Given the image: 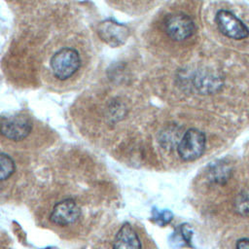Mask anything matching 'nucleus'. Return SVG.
Returning <instances> with one entry per match:
<instances>
[{
  "label": "nucleus",
  "instance_id": "nucleus-2",
  "mask_svg": "<svg viewBox=\"0 0 249 249\" xmlns=\"http://www.w3.org/2000/svg\"><path fill=\"white\" fill-rule=\"evenodd\" d=\"M205 135L196 128L189 129L180 140L178 154L185 161L197 160L204 152Z\"/></svg>",
  "mask_w": 249,
  "mask_h": 249
},
{
  "label": "nucleus",
  "instance_id": "nucleus-5",
  "mask_svg": "<svg viewBox=\"0 0 249 249\" xmlns=\"http://www.w3.org/2000/svg\"><path fill=\"white\" fill-rule=\"evenodd\" d=\"M32 124L30 120L21 115L6 118L0 123V132L8 139L18 141L24 139L31 131Z\"/></svg>",
  "mask_w": 249,
  "mask_h": 249
},
{
  "label": "nucleus",
  "instance_id": "nucleus-3",
  "mask_svg": "<svg viewBox=\"0 0 249 249\" xmlns=\"http://www.w3.org/2000/svg\"><path fill=\"white\" fill-rule=\"evenodd\" d=\"M163 26L165 33L175 41H183L194 35L196 31L193 19L181 13L168 15L163 21Z\"/></svg>",
  "mask_w": 249,
  "mask_h": 249
},
{
  "label": "nucleus",
  "instance_id": "nucleus-1",
  "mask_svg": "<svg viewBox=\"0 0 249 249\" xmlns=\"http://www.w3.org/2000/svg\"><path fill=\"white\" fill-rule=\"evenodd\" d=\"M50 65L54 77L59 80H66L79 69L81 58L76 50L62 48L52 56Z\"/></svg>",
  "mask_w": 249,
  "mask_h": 249
},
{
  "label": "nucleus",
  "instance_id": "nucleus-11",
  "mask_svg": "<svg viewBox=\"0 0 249 249\" xmlns=\"http://www.w3.org/2000/svg\"><path fill=\"white\" fill-rule=\"evenodd\" d=\"M236 249H249V238H241L236 242Z\"/></svg>",
  "mask_w": 249,
  "mask_h": 249
},
{
  "label": "nucleus",
  "instance_id": "nucleus-6",
  "mask_svg": "<svg viewBox=\"0 0 249 249\" xmlns=\"http://www.w3.org/2000/svg\"><path fill=\"white\" fill-rule=\"evenodd\" d=\"M81 215L80 207L71 199H64L54 205L51 213L50 219L56 225L66 226L76 222Z\"/></svg>",
  "mask_w": 249,
  "mask_h": 249
},
{
  "label": "nucleus",
  "instance_id": "nucleus-8",
  "mask_svg": "<svg viewBox=\"0 0 249 249\" xmlns=\"http://www.w3.org/2000/svg\"><path fill=\"white\" fill-rule=\"evenodd\" d=\"M99 35L105 42L116 46L122 44L124 40V26L119 25L116 22H104L99 28Z\"/></svg>",
  "mask_w": 249,
  "mask_h": 249
},
{
  "label": "nucleus",
  "instance_id": "nucleus-9",
  "mask_svg": "<svg viewBox=\"0 0 249 249\" xmlns=\"http://www.w3.org/2000/svg\"><path fill=\"white\" fill-rule=\"evenodd\" d=\"M15 171V163L12 158L6 154H0V181L9 178Z\"/></svg>",
  "mask_w": 249,
  "mask_h": 249
},
{
  "label": "nucleus",
  "instance_id": "nucleus-7",
  "mask_svg": "<svg viewBox=\"0 0 249 249\" xmlns=\"http://www.w3.org/2000/svg\"><path fill=\"white\" fill-rule=\"evenodd\" d=\"M113 249H141V242L133 228L125 223L117 232Z\"/></svg>",
  "mask_w": 249,
  "mask_h": 249
},
{
  "label": "nucleus",
  "instance_id": "nucleus-10",
  "mask_svg": "<svg viewBox=\"0 0 249 249\" xmlns=\"http://www.w3.org/2000/svg\"><path fill=\"white\" fill-rule=\"evenodd\" d=\"M154 219L157 223L163 226V225H165V224H167L171 221L172 214L167 210H164V211H161V212L156 211L155 214H154Z\"/></svg>",
  "mask_w": 249,
  "mask_h": 249
},
{
  "label": "nucleus",
  "instance_id": "nucleus-4",
  "mask_svg": "<svg viewBox=\"0 0 249 249\" xmlns=\"http://www.w3.org/2000/svg\"><path fill=\"white\" fill-rule=\"evenodd\" d=\"M216 22L220 31L230 38L240 40L249 35L247 26L230 11L220 10L216 15Z\"/></svg>",
  "mask_w": 249,
  "mask_h": 249
}]
</instances>
